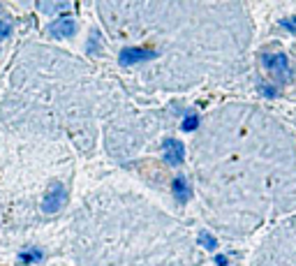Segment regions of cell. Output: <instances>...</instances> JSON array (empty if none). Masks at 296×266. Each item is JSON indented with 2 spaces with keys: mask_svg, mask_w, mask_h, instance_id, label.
I'll use <instances>...</instances> for the list:
<instances>
[{
  "mask_svg": "<svg viewBox=\"0 0 296 266\" xmlns=\"http://www.w3.org/2000/svg\"><path fill=\"white\" fill-rule=\"evenodd\" d=\"M262 65L271 74H276V77L280 79V83H289L291 81V74H294V72H291L289 58H287L285 53H264Z\"/></svg>",
  "mask_w": 296,
  "mask_h": 266,
  "instance_id": "cell-1",
  "label": "cell"
},
{
  "mask_svg": "<svg viewBox=\"0 0 296 266\" xmlns=\"http://www.w3.org/2000/svg\"><path fill=\"white\" fill-rule=\"evenodd\" d=\"M65 202H67V192H65V185L60 183H54L51 188L47 190V194H44V213H58L60 208L65 206Z\"/></svg>",
  "mask_w": 296,
  "mask_h": 266,
  "instance_id": "cell-2",
  "label": "cell"
},
{
  "mask_svg": "<svg viewBox=\"0 0 296 266\" xmlns=\"http://www.w3.org/2000/svg\"><path fill=\"white\" fill-rule=\"evenodd\" d=\"M155 58V51L153 49H141V47H130V49H123L121 56H118V63L123 68H130V65L136 63H144V60H151Z\"/></svg>",
  "mask_w": 296,
  "mask_h": 266,
  "instance_id": "cell-3",
  "label": "cell"
},
{
  "mask_svg": "<svg viewBox=\"0 0 296 266\" xmlns=\"http://www.w3.org/2000/svg\"><path fill=\"white\" fill-rule=\"evenodd\" d=\"M165 160L169 167H180L185 160V146L178 139H167L165 141Z\"/></svg>",
  "mask_w": 296,
  "mask_h": 266,
  "instance_id": "cell-4",
  "label": "cell"
},
{
  "mask_svg": "<svg viewBox=\"0 0 296 266\" xmlns=\"http://www.w3.org/2000/svg\"><path fill=\"white\" fill-rule=\"evenodd\" d=\"M74 30H77V24L70 16H63V19H56L54 24H49V35H54V37H72Z\"/></svg>",
  "mask_w": 296,
  "mask_h": 266,
  "instance_id": "cell-5",
  "label": "cell"
},
{
  "mask_svg": "<svg viewBox=\"0 0 296 266\" xmlns=\"http://www.w3.org/2000/svg\"><path fill=\"white\" fill-rule=\"evenodd\" d=\"M171 192H174V199L178 204H185L190 202V197H192V190H190L188 181L183 179V176H178V179H174V185H171Z\"/></svg>",
  "mask_w": 296,
  "mask_h": 266,
  "instance_id": "cell-6",
  "label": "cell"
},
{
  "mask_svg": "<svg viewBox=\"0 0 296 266\" xmlns=\"http://www.w3.org/2000/svg\"><path fill=\"white\" fill-rule=\"evenodd\" d=\"M197 127H199V116H197L194 112L188 114V116L183 118V123H180V130L183 132H194Z\"/></svg>",
  "mask_w": 296,
  "mask_h": 266,
  "instance_id": "cell-7",
  "label": "cell"
},
{
  "mask_svg": "<svg viewBox=\"0 0 296 266\" xmlns=\"http://www.w3.org/2000/svg\"><path fill=\"white\" fill-rule=\"evenodd\" d=\"M199 243L206 248V250H211V252L218 248V241H215V236H211L209 232H201V234H199Z\"/></svg>",
  "mask_w": 296,
  "mask_h": 266,
  "instance_id": "cell-8",
  "label": "cell"
},
{
  "mask_svg": "<svg viewBox=\"0 0 296 266\" xmlns=\"http://www.w3.org/2000/svg\"><path fill=\"white\" fill-rule=\"evenodd\" d=\"M42 257L39 250H30V252H21V261H37Z\"/></svg>",
  "mask_w": 296,
  "mask_h": 266,
  "instance_id": "cell-9",
  "label": "cell"
},
{
  "mask_svg": "<svg viewBox=\"0 0 296 266\" xmlns=\"http://www.w3.org/2000/svg\"><path fill=\"white\" fill-rule=\"evenodd\" d=\"M280 26L285 30H289V33H296V19H282Z\"/></svg>",
  "mask_w": 296,
  "mask_h": 266,
  "instance_id": "cell-10",
  "label": "cell"
},
{
  "mask_svg": "<svg viewBox=\"0 0 296 266\" xmlns=\"http://www.w3.org/2000/svg\"><path fill=\"white\" fill-rule=\"evenodd\" d=\"M10 33H12L10 24H7V21H0V39H5V37H10Z\"/></svg>",
  "mask_w": 296,
  "mask_h": 266,
  "instance_id": "cell-11",
  "label": "cell"
},
{
  "mask_svg": "<svg viewBox=\"0 0 296 266\" xmlns=\"http://www.w3.org/2000/svg\"><path fill=\"white\" fill-rule=\"evenodd\" d=\"M213 261H215V266H229V261H227V257H224V255L213 257Z\"/></svg>",
  "mask_w": 296,
  "mask_h": 266,
  "instance_id": "cell-12",
  "label": "cell"
},
{
  "mask_svg": "<svg viewBox=\"0 0 296 266\" xmlns=\"http://www.w3.org/2000/svg\"><path fill=\"white\" fill-rule=\"evenodd\" d=\"M264 95H266V97H276V88L264 86Z\"/></svg>",
  "mask_w": 296,
  "mask_h": 266,
  "instance_id": "cell-13",
  "label": "cell"
}]
</instances>
